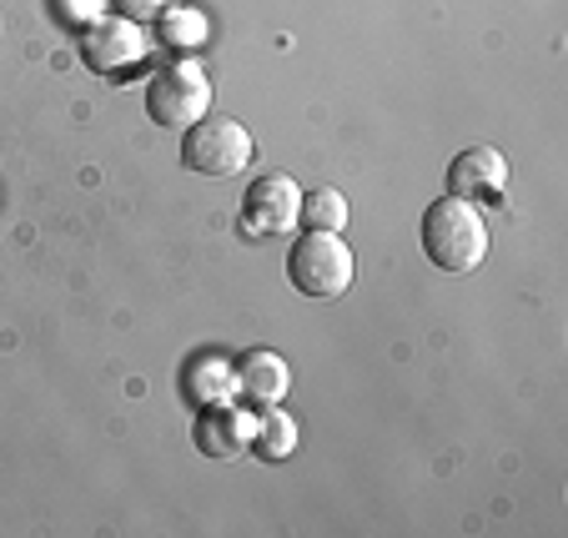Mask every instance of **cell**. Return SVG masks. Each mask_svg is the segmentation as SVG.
<instances>
[{"mask_svg": "<svg viewBox=\"0 0 568 538\" xmlns=\"http://www.w3.org/2000/svg\"><path fill=\"white\" fill-rule=\"evenodd\" d=\"M508 186V162L494 146H468L448 166V192L463 202H498Z\"/></svg>", "mask_w": 568, "mask_h": 538, "instance_id": "obj_7", "label": "cell"}, {"mask_svg": "<svg viewBox=\"0 0 568 538\" xmlns=\"http://www.w3.org/2000/svg\"><path fill=\"white\" fill-rule=\"evenodd\" d=\"M151 41H146V26L126 21V16H101V21L87 26L81 35V61L91 65L97 75H126L146 61Z\"/></svg>", "mask_w": 568, "mask_h": 538, "instance_id": "obj_5", "label": "cell"}, {"mask_svg": "<svg viewBox=\"0 0 568 538\" xmlns=\"http://www.w3.org/2000/svg\"><path fill=\"white\" fill-rule=\"evenodd\" d=\"M302 222V186L292 176L272 172L247 186V206H242V232L247 237H282Z\"/></svg>", "mask_w": 568, "mask_h": 538, "instance_id": "obj_6", "label": "cell"}, {"mask_svg": "<svg viewBox=\"0 0 568 538\" xmlns=\"http://www.w3.org/2000/svg\"><path fill=\"white\" fill-rule=\"evenodd\" d=\"M206 35H212V21H206V11H196V6H172V11L156 21V41L176 55L202 51Z\"/></svg>", "mask_w": 568, "mask_h": 538, "instance_id": "obj_11", "label": "cell"}, {"mask_svg": "<svg viewBox=\"0 0 568 538\" xmlns=\"http://www.w3.org/2000/svg\"><path fill=\"white\" fill-rule=\"evenodd\" d=\"M116 6V16H126V21L136 26H156L161 16L172 11V6H182V0H111Z\"/></svg>", "mask_w": 568, "mask_h": 538, "instance_id": "obj_14", "label": "cell"}, {"mask_svg": "<svg viewBox=\"0 0 568 538\" xmlns=\"http://www.w3.org/2000/svg\"><path fill=\"white\" fill-rule=\"evenodd\" d=\"M182 388L192 403H232L236 398V367L226 363V357H196L192 367H186L182 377Z\"/></svg>", "mask_w": 568, "mask_h": 538, "instance_id": "obj_10", "label": "cell"}, {"mask_svg": "<svg viewBox=\"0 0 568 538\" xmlns=\"http://www.w3.org/2000/svg\"><path fill=\"white\" fill-rule=\"evenodd\" d=\"M353 247L343 242V232H302L287 252V282L302 297H322L333 302L353 287Z\"/></svg>", "mask_w": 568, "mask_h": 538, "instance_id": "obj_2", "label": "cell"}, {"mask_svg": "<svg viewBox=\"0 0 568 538\" xmlns=\"http://www.w3.org/2000/svg\"><path fill=\"white\" fill-rule=\"evenodd\" d=\"M182 162L196 176H236L252 162V136L232 116H202L182 136Z\"/></svg>", "mask_w": 568, "mask_h": 538, "instance_id": "obj_4", "label": "cell"}, {"mask_svg": "<svg viewBox=\"0 0 568 538\" xmlns=\"http://www.w3.org/2000/svg\"><path fill=\"white\" fill-rule=\"evenodd\" d=\"M252 433H257V418L236 403H212L196 418V448L206 458H242L252 448Z\"/></svg>", "mask_w": 568, "mask_h": 538, "instance_id": "obj_8", "label": "cell"}, {"mask_svg": "<svg viewBox=\"0 0 568 538\" xmlns=\"http://www.w3.org/2000/svg\"><path fill=\"white\" fill-rule=\"evenodd\" d=\"M236 393L252 403V408H272V403L287 398L292 388V367L282 353H272V347H252L247 357H236Z\"/></svg>", "mask_w": 568, "mask_h": 538, "instance_id": "obj_9", "label": "cell"}, {"mask_svg": "<svg viewBox=\"0 0 568 538\" xmlns=\"http://www.w3.org/2000/svg\"><path fill=\"white\" fill-rule=\"evenodd\" d=\"M418 237L438 272H478L483 257H488V216L478 212V202H463V196L443 192L423 212Z\"/></svg>", "mask_w": 568, "mask_h": 538, "instance_id": "obj_1", "label": "cell"}, {"mask_svg": "<svg viewBox=\"0 0 568 538\" xmlns=\"http://www.w3.org/2000/svg\"><path fill=\"white\" fill-rule=\"evenodd\" d=\"M302 222H307V232H343L347 226V196L333 192V186L302 196Z\"/></svg>", "mask_w": 568, "mask_h": 538, "instance_id": "obj_13", "label": "cell"}, {"mask_svg": "<svg viewBox=\"0 0 568 538\" xmlns=\"http://www.w3.org/2000/svg\"><path fill=\"white\" fill-rule=\"evenodd\" d=\"M292 448H297V423H292L277 403H272V408H262L257 433H252V453H257V458H267V464H282V458H292Z\"/></svg>", "mask_w": 568, "mask_h": 538, "instance_id": "obj_12", "label": "cell"}, {"mask_svg": "<svg viewBox=\"0 0 568 538\" xmlns=\"http://www.w3.org/2000/svg\"><path fill=\"white\" fill-rule=\"evenodd\" d=\"M206 106H212V75L196 61H172L146 87V116L166 131H186L206 116Z\"/></svg>", "mask_w": 568, "mask_h": 538, "instance_id": "obj_3", "label": "cell"}]
</instances>
